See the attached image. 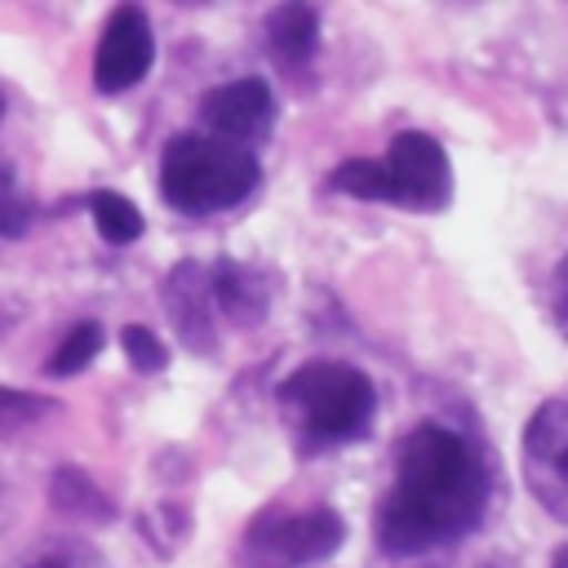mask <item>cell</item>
Instances as JSON below:
<instances>
[{"mask_svg": "<svg viewBox=\"0 0 568 568\" xmlns=\"http://www.w3.org/2000/svg\"><path fill=\"white\" fill-rule=\"evenodd\" d=\"M488 506V466L466 435L439 422L413 426L395 448V475L377 510V546L413 559L462 541Z\"/></svg>", "mask_w": 568, "mask_h": 568, "instance_id": "cell-1", "label": "cell"}, {"mask_svg": "<svg viewBox=\"0 0 568 568\" xmlns=\"http://www.w3.org/2000/svg\"><path fill=\"white\" fill-rule=\"evenodd\" d=\"M280 408L297 435V448L320 453L368 435L377 390L359 368L342 359H311L280 382Z\"/></svg>", "mask_w": 568, "mask_h": 568, "instance_id": "cell-2", "label": "cell"}, {"mask_svg": "<svg viewBox=\"0 0 568 568\" xmlns=\"http://www.w3.org/2000/svg\"><path fill=\"white\" fill-rule=\"evenodd\" d=\"M262 164L248 146L217 142L209 133H173L160 155V195L169 209L204 217L235 209L253 195Z\"/></svg>", "mask_w": 568, "mask_h": 568, "instance_id": "cell-3", "label": "cell"}, {"mask_svg": "<svg viewBox=\"0 0 568 568\" xmlns=\"http://www.w3.org/2000/svg\"><path fill=\"white\" fill-rule=\"evenodd\" d=\"M328 191L382 200L413 213H439L453 200V169L430 133H395L386 160H346L328 173Z\"/></svg>", "mask_w": 568, "mask_h": 568, "instance_id": "cell-4", "label": "cell"}, {"mask_svg": "<svg viewBox=\"0 0 568 568\" xmlns=\"http://www.w3.org/2000/svg\"><path fill=\"white\" fill-rule=\"evenodd\" d=\"M342 541H346V524L337 510L271 506L244 532V564L248 568H311V564H324Z\"/></svg>", "mask_w": 568, "mask_h": 568, "instance_id": "cell-5", "label": "cell"}, {"mask_svg": "<svg viewBox=\"0 0 568 568\" xmlns=\"http://www.w3.org/2000/svg\"><path fill=\"white\" fill-rule=\"evenodd\" d=\"M524 484L559 519H568V399H546L524 426Z\"/></svg>", "mask_w": 568, "mask_h": 568, "instance_id": "cell-6", "label": "cell"}, {"mask_svg": "<svg viewBox=\"0 0 568 568\" xmlns=\"http://www.w3.org/2000/svg\"><path fill=\"white\" fill-rule=\"evenodd\" d=\"M155 62V31L138 4H115L102 22L98 53H93V84L98 93H124L146 80Z\"/></svg>", "mask_w": 568, "mask_h": 568, "instance_id": "cell-7", "label": "cell"}, {"mask_svg": "<svg viewBox=\"0 0 568 568\" xmlns=\"http://www.w3.org/2000/svg\"><path fill=\"white\" fill-rule=\"evenodd\" d=\"M200 120H204L209 138H217V142H231V146L262 142L275 129L271 84L257 80V75L226 80V84H217V89H209L200 98Z\"/></svg>", "mask_w": 568, "mask_h": 568, "instance_id": "cell-8", "label": "cell"}, {"mask_svg": "<svg viewBox=\"0 0 568 568\" xmlns=\"http://www.w3.org/2000/svg\"><path fill=\"white\" fill-rule=\"evenodd\" d=\"M160 302L164 315L178 333V342L195 355H209L217 346V306H213V284H209V266L200 262H178L164 284H160Z\"/></svg>", "mask_w": 568, "mask_h": 568, "instance_id": "cell-9", "label": "cell"}, {"mask_svg": "<svg viewBox=\"0 0 568 568\" xmlns=\"http://www.w3.org/2000/svg\"><path fill=\"white\" fill-rule=\"evenodd\" d=\"M266 53L284 75H302L320 49V18L311 4H275L262 27Z\"/></svg>", "mask_w": 568, "mask_h": 568, "instance_id": "cell-10", "label": "cell"}, {"mask_svg": "<svg viewBox=\"0 0 568 568\" xmlns=\"http://www.w3.org/2000/svg\"><path fill=\"white\" fill-rule=\"evenodd\" d=\"M209 284H213V306H217L226 320H235L240 328L257 324V320L266 315V306H271L266 280H262L257 271H248L244 262H231V257L213 262V266H209Z\"/></svg>", "mask_w": 568, "mask_h": 568, "instance_id": "cell-11", "label": "cell"}, {"mask_svg": "<svg viewBox=\"0 0 568 568\" xmlns=\"http://www.w3.org/2000/svg\"><path fill=\"white\" fill-rule=\"evenodd\" d=\"M49 501L71 515V519H89V524H106L115 515L111 497H102V488L80 470V466H62L53 479H49Z\"/></svg>", "mask_w": 568, "mask_h": 568, "instance_id": "cell-12", "label": "cell"}, {"mask_svg": "<svg viewBox=\"0 0 568 568\" xmlns=\"http://www.w3.org/2000/svg\"><path fill=\"white\" fill-rule=\"evenodd\" d=\"M4 568H111L106 555L84 537H44L13 555Z\"/></svg>", "mask_w": 568, "mask_h": 568, "instance_id": "cell-13", "label": "cell"}, {"mask_svg": "<svg viewBox=\"0 0 568 568\" xmlns=\"http://www.w3.org/2000/svg\"><path fill=\"white\" fill-rule=\"evenodd\" d=\"M89 213H93V226H98V235L106 244H133L142 235V213L120 191H93L89 195Z\"/></svg>", "mask_w": 568, "mask_h": 568, "instance_id": "cell-14", "label": "cell"}, {"mask_svg": "<svg viewBox=\"0 0 568 568\" xmlns=\"http://www.w3.org/2000/svg\"><path fill=\"white\" fill-rule=\"evenodd\" d=\"M98 351H102V324H98V320H80V324L58 342V351L44 359V373H49V377H71V373L89 368Z\"/></svg>", "mask_w": 568, "mask_h": 568, "instance_id": "cell-15", "label": "cell"}, {"mask_svg": "<svg viewBox=\"0 0 568 568\" xmlns=\"http://www.w3.org/2000/svg\"><path fill=\"white\" fill-rule=\"evenodd\" d=\"M53 413V399L44 395H31V390H13V386H0V439L4 435H18L27 426H36L40 417Z\"/></svg>", "mask_w": 568, "mask_h": 568, "instance_id": "cell-16", "label": "cell"}, {"mask_svg": "<svg viewBox=\"0 0 568 568\" xmlns=\"http://www.w3.org/2000/svg\"><path fill=\"white\" fill-rule=\"evenodd\" d=\"M120 346H124V355H129V364H133L138 373H160V368L169 364L164 342H160V337H155L146 324H124Z\"/></svg>", "mask_w": 568, "mask_h": 568, "instance_id": "cell-17", "label": "cell"}, {"mask_svg": "<svg viewBox=\"0 0 568 568\" xmlns=\"http://www.w3.org/2000/svg\"><path fill=\"white\" fill-rule=\"evenodd\" d=\"M27 222H31V204L18 186V178L0 164V240H18L27 231Z\"/></svg>", "mask_w": 568, "mask_h": 568, "instance_id": "cell-18", "label": "cell"}, {"mask_svg": "<svg viewBox=\"0 0 568 568\" xmlns=\"http://www.w3.org/2000/svg\"><path fill=\"white\" fill-rule=\"evenodd\" d=\"M550 320H555V328L568 337V253L559 257V266L550 271Z\"/></svg>", "mask_w": 568, "mask_h": 568, "instance_id": "cell-19", "label": "cell"}, {"mask_svg": "<svg viewBox=\"0 0 568 568\" xmlns=\"http://www.w3.org/2000/svg\"><path fill=\"white\" fill-rule=\"evenodd\" d=\"M550 568H568V546H559V550H555V559H550Z\"/></svg>", "mask_w": 568, "mask_h": 568, "instance_id": "cell-20", "label": "cell"}, {"mask_svg": "<svg viewBox=\"0 0 568 568\" xmlns=\"http://www.w3.org/2000/svg\"><path fill=\"white\" fill-rule=\"evenodd\" d=\"M0 120H4V98H0Z\"/></svg>", "mask_w": 568, "mask_h": 568, "instance_id": "cell-21", "label": "cell"}]
</instances>
